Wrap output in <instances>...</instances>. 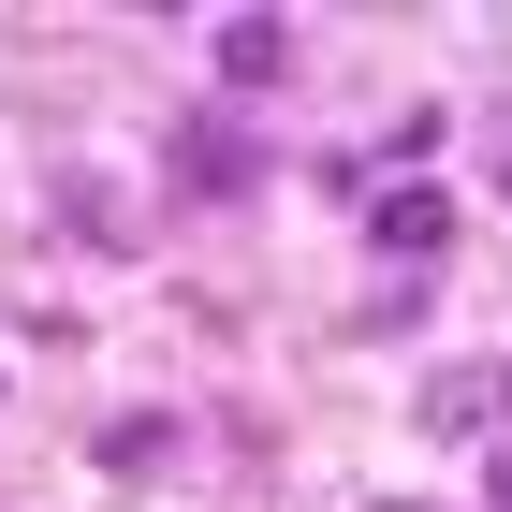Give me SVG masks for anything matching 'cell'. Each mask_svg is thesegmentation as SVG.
I'll list each match as a JSON object with an SVG mask.
<instances>
[{"label": "cell", "mask_w": 512, "mask_h": 512, "mask_svg": "<svg viewBox=\"0 0 512 512\" xmlns=\"http://www.w3.org/2000/svg\"><path fill=\"white\" fill-rule=\"evenodd\" d=\"M512 425V366H439L425 381V439H498Z\"/></svg>", "instance_id": "cell-1"}, {"label": "cell", "mask_w": 512, "mask_h": 512, "mask_svg": "<svg viewBox=\"0 0 512 512\" xmlns=\"http://www.w3.org/2000/svg\"><path fill=\"white\" fill-rule=\"evenodd\" d=\"M366 235H381L395 264H439V235H454V205H439L425 176H410V191H381V205H366Z\"/></svg>", "instance_id": "cell-2"}, {"label": "cell", "mask_w": 512, "mask_h": 512, "mask_svg": "<svg viewBox=\"0 0 512 512\" xmlns=\"http://www.w3.org/2000/svg\"><path fill=\"white\" fill-rule=\"evenodd\" d=\"M205 44H220V74H235V88H278V74H293V30H278V15H220Z\"/></svg>", "instance_id": "cell-3"}, {"label": "cell", "mask_w": 512, "mask_h": 512, "mask_svg": "<svg viewBox=\"0 0 512 512\" xmlns=\"http://www.w3.org/2000/svg\"><path fill=\"white\" fill-rule=\"evenodd\" d=\"M498 191H512V132H498Z\"/></svg>", "instance_id": "cell-4"}, {"label": "cell", "mask_w": 512, "mask_h": 512, "mask_svg": "<svg viewBox=\"0 0 512 512\" xmlns=\"http://www.w3.org/2000/svg\"><path fill=\"white\" fill-rule=\"evenodd\" d=\"M498 512H512V454H498Z\"/></svg>", "instance_id": "cell-5"}]
</instances>
